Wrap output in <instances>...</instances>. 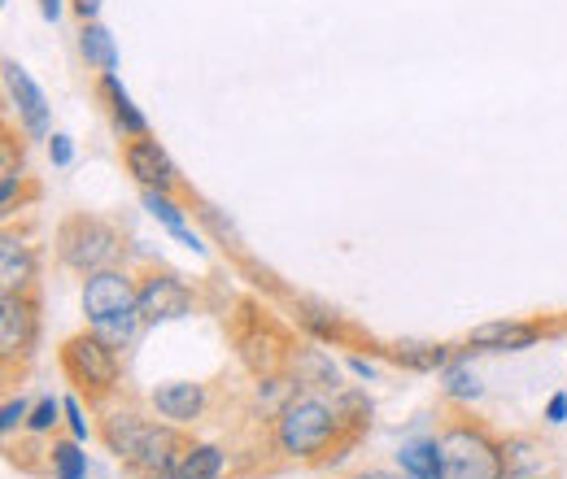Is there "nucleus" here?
Masks as SVG:
<instances>
[{"label": "nucleus", "mask_w": 567, "mask_h": 479, "mask_svg": "<svg viewBox=\"0 0 567 479\" xmlns=\"http://www.w3.org/2000/svg\"><path fill=\"white\" fill-rule=\"evenodd\" d=\"M271 440L288 462H323V458H346L362 431L350 427L341 402H328L319 393H297L276 418H271Z\"/></svg>", "instance_id": "nucleus-1"}, {"label": "nucleus", "mask_w": 567, "mask_h": 479, "mask_svg": "<svg viewBox=\"0 0 567 479\" xmlns=\"http://www.w3.org/2000/svg\"><path fill=\"white\" fill-rule=\"evenodd\" d=\"M101 440H105V449L123 462V471L136 479H148V476H166V471H175V462L184 458V449H188V440H184V431L175 427V423H166V418H148L141 410H105L101 414Z\"/></svg>", "instance_id": "nucleus-2"}, {"label": "nucleus", "mask_w": 567, "mask_h": 479, "mask_svg": "<svg viewBox=\"0 0 567 479\" xmlns=\"http://www.w3.org/2000/svg\"><path fill=\"white\" fill-rule=\"evenodd\" d=\"M441 445V479H502L506 476V449L472 418H450L436 431Z\"/></svg>", "instance_id": "nucleus-3"}, {"label": "nucleus", "mask_w": 567, "mask_h": 479, "mask_svg": "<svg viewBox=\"0 0 567 479\" xmlns=\"http://www.w3.org/2000/svg\"><path fill=\"white\" fill-rule=\"evenodd\" d=\"M53 249H58V262L74 274L105 271V267H118L123 258V231L101 214H71L62 218Z\"/></svg>", "instance_id": "nucleus-4"}, {"label": "nucleus", "mask_w": 567, "mask_h": 479, "mask_svg": "<svg viewBox=\"0 0 567 479\" xmlns=\"http://www.w3.org/2000/svg\"><path fill=\"white\" fill-rule=\"evenodd\" d=\"M58 362H62V375L74 384V393H87V402H110L123 388L118 348L110 341H101L92 327L66 336L62 348H58Z\"/></svg>", "instance_id": "nucleus-5"}, {"label": "nucleus", "mask_w": 567, "mask_h": 479, "mask_svg": "<svg viewBox=\"0 0 567 479\" xmlns=\"http://www.w3.org/2000/svg\"><path fill=\"white\" fill-rule=\"evenodd\" d=\"M141 310V283L136 274L123 271V267H105V271L83 274V314H87V327L114 319V314H132Z\"/></svg>", "instance_id": "nucleus-6"}, {"label": "nucleus", "mask_w": 567, "mask_h": 479, "mask_svg": "<svg viewBox=\"0 0 567 479\" xmlns=\"http://www.w3.org/2000/svg\"><path fill=\"white\" fill-rule=\"evenodd\" d=\"M40 341V305L31 292H0V362L13 371L22 366Z\"/></svg>", "instance_id": "nucleus-7"}, {"label": "nucleus", "mask_w": 567, "mask_h": 479, "mask_svg": "<svg viewBox=\"0 0 567 479\" xmlns=\"http://www.w3.org/2000/svg\"><path fill=\"white\" fill-rule=\"evenodd\" d=\"M4 92L18 110V127L27 139H49L53 123H49V96L40 92V83L27 74V66H18L13 58H4Z\"/></svg>", "instance_id": "nucleus-8"}, {"label": "nucleus", "mask_w": 567, "mask_h": 479, "mask_svg": "<svg viewBox=\"0 0 567 479\" xmlns=\"http://www.w3.org/2000/svg\"><path fill=\"white\" fill-rule=\"evenodd\" d=\"M193 314V288L171 271H148L141 279V319L144 323H175Z\"/></svg>", "instance_id": "nucleus-9"}, {"label": "nucleus", "mask_w": 567, "mask_h": 479, "mask_svg": "<svg viewBox=\"0 0 567 479\" xmlns=\"http://www.w3.org/2000/svg\"><path fill=\"white\" fill-rule=\"evenodd\" d=\"M148 406L157 418L175 423V427H193L206 418V406H210V388L206 384H193V379H166L148 393Z\"/></svg>", "instance_id": "nucleus-10"}, {"label": "nucleus", "mask_w": 567, "mask_h": 479, "mask_svg": "<svg viewBox=\"0 0 567 479\" xmlns=\"http://www.w3.org/2000/svg\"><path fill=\"white\" fill-rule=\"evenodd\" d=\"M123 166H127V175L144 188H153V192H175V162L166 157V148L157 144L153 136H136L123 144Z\"/></svg>", "instance_id": "nucleus-11"}, {"label": "nucleus", "mask_w": 567, "mask_h": 479, "mask_svg": "<svg viewBox=\"0 0 567 479\" xmlns=\"http://www.w3.org/2000/svg\"><path fill=\"white\" fill-rule=\"evenodd\" d=\"M542 336H546V327H542V323L497 319V323H481V327H472L467 348H481V353H519V348H533Z\"/></svg>", "instance_id": "nucleus-12"}, {"label": "nucleus", "mask_w": 567, "mask_h": 479, "mask_svg": "<svg viewBox=\"0 0 567 479\" xmlns=\"http://www.w3.org/2000/svg\"><path fill=\"white\" fill-rule=\"evenodd\" d=\"M96 96L105 101V114H110V123L118 127V136L123 139L148 136V118L136 110V101H132V92L123 87L118 70H114V74H96Z\"/></svg>", "instance_id": "nucleus-13"}, {"label": "nucleus", "mask_w": 567, "mask_h": 479, "mask_svg": "<svg viewBox=\"0 0 567 479\" xmlns=\"http://www.w3.org/2000/svg\"><path fill=\"white\" fill-rule=\"evenodd\" d=\"M35 244L18 231H4L0 236V292H31L35 283Z\"/></svg>", "instance_id": "nucleus-14"}, {"label": "nucleus", "mask_w": 567, "mask_h": 479, "mask_svg": "<svg viewBox=\"0 0 567 479\" xmlns=\"http://www.w3.org/2000/svg\"><path fill=\"white\" fill-rule=\"evenodd\" d=\"M141 201H144V209H148V214H153V218L175 236V240H184V244H188V249H197V253L206 249V244H202V236H197V231H188V222H184V206H179L171 192H153V188H144Z\"/></svg>", "instance_id": "nucleus-15"}, {"label": "nucleus", "mask_w": 567, "mask_h": 479, "mask_svg": "<svg viewBox=\"0 0 567 479\" xmlns=\"http://www.w3.org/2000/svg\"><path fill=\"white\" fill-rule=\"evenodd\" d=\"M398 467H402L406 479H441V445H436V436L406 440L398 449Z\"/></svg>", "instance_id": "nucleus-16"}, {"label": "nucleus", "mask_w": 567, "mask_h": 479, "mask_svg": "<svg viewBox=\"0 0 567 479\" xmlns=\"http://www.w3.org/2000/svg\"><path fill=\"white\" fill-rule=\"evenodd\" d=\"M79 53H83V62L96 70V74H114V70H118L114 35H110L101 22H83V31H79Z\"/></svg>", "instance_id": "nucleus-17"}, {"label": "nucleus", "mask_w": 567, "mask_h": 479, "mask_svg": "<svg viewBox=\"0 0 567 479\" xmlns=\"http://www.w3.org/2000/svg\"><path fill=\"white\" fill-rule=\"evenodd\" d=\"M227 471V454L218 445H197L188 440L184 458L175 462V479H223Z\"/></svg>", "instance_id": "nucleus-18"}, {"label": "nucleus", "mask_w": 567, "mask_h": 479, "mask_svg": "<svg viewBox=\"0 0 567 479\" xmlns=\"http://www.w3.org/2000/svg\"><path fill=\"white\" fill-rule=\"evenodd\" d=\"M49 476L53 479H87V454L83 440H53L49 445Z\"/></svg>", "instance_id": "nucleus-19"}, {"label": "nucleus", "mask_w": 567, "mask_h": 479, "mask_svg": "<svg viewBox=\"0 0 567 479\" xmlns=\"http://www.w3.org/2000/svg\"><path fill=\"white\" fill-rule=\"evenodd\" d=\"M393 362L406 371H445L450 348L445 344H393Z\"/></svg>", "instance_id": "nucleus-20"}, {"label": "nucleus", "mask_w": 567, "mask_h": 479, "mask_svg": "<svg viewBox=\"0 0 567 479\" xmlns=\"http://www.w3.org/2000/svg\"><path fill=\"white\" fill-rule=\"evenodd\" d=\"M297 323L310 332V336H319V341H346V323H341V314H332V310H323V305H297Z\"/></svg>", "instance_id": "nucleus-21"}, {"label": "nucleus", "mask_w": 567, "mask_h": 479, "mask_svg": "<svg viewBox=\"0 0 567 479\" xmlns=\"http://www.w3.org/2000/svg\"><path fill=\"white\" fill-rule=\"evenodd\" d=\"M144 327L141 310H132V314H114V319H105V323H96L92 332L101 336V341H110L114 348H127V344L136 341V332Z\"/></svg>", "instance_id": "nucleus-22"}, {"label": "nucleus", "mask_w": 567, "mask_h": 479, "mask_svg": "<svg viewBox=\"0 0 567 479\" xmlns=\"http://www.w3.org/2000/svg\"><path fill=\"white\" fill-rule=\"evenodd\" d=\"M441 379H445L441 388H445L450 402H476V397H481V384H476V375H472L463 362H450Z\"/></svg>", "instance_id": "nucleus-23"}, {"label": "nucleus", "mask_w": 567, "mask_h": 479, "mask_svg": "<svg viewBox=\"0 0 567 479\" xmlns=\"http://www.w3.org/2000/svg\"><path fill=\"white\" fill-rule=\"evenodd\" d=\"M66 418V406L58 402V397H40L35 406H31V418H27V431L31 436H49V431H58V423Z\"/></svg>", "instance_id": "nucleus-24"}, {"label": "nucleus", "mask_w": 567, "mask_h": 479, "mask_svg": "<svg viewBox=\"0 0 567 479\" xmlns=\"http://www.w3.org/2000/svg\"><path fill=\"white\" fill-rule=\"evenodd\" d=\"M27 418H31V402L9 397V402H4V410H0V436L9 440L13 431H22V427H27Z\"/></svg>", "instance_id": "nucleus-25"}, {"label": "nucleus", "mask_w": 567, "mask_h": 479, "mask_svg": "<svg viewBox=\"0 0 567 479\" xmlns=\"http://www.w3.org/2000/svg\"><path fill=\"white\" fill-rule=\"evenodd\" d=\"M49 162H53L58 170H66L74 162V139L66 136V132H53V136H49Z\"/></svg>", "instance_id": "nucleus-26"}, {"label": "nucleus", "mask_w": 567, "mask_h": 479, "mask_svg": "<svg viewBox=\"0 0 567 479\" xmlns=\"http://www.w3.org/2000/svg\"><path fill=\"white\" fill-rule=\"evenodd\" d=\"M62 406H66V423H71V436H74V440H87V431H92V427H87V418H83V406H79V397H66Z\"/></svg>", "instance_id": "nucleus-27"}, {"label": "nucleus", "mask_w": 567, "mask_h": 479, "mask_svg": "<svg viewBox=\"0 0 567 479\" xmlns=\"http://www.w3.org/2000/svg\"><path fill=\"white\" fill-rule=\"evenodd\" d=\"M546 423H567V393H555L550 402H546Z\"/></svg>", "instance_id": "nucleus-28"}, {"label": "nucleus", "mask_w": 567, "mask_h": 479, "mask_svg": "<svg viewBox=\"0 0 567 479\" xmlns=\"http://www.w3.org/2000/svg\"><path fill=\"white\" fill-rule=\"evenodd\" d=\"M101 4H105V0H74V13H79L83 22H96V13H101Z\"/></svg>", "instance_id": "nucleus-29"}, {"label": "nucleus", "mask_w": 567, "mask_h": 479, "mask_svg": "<svg viewBox=\"0 0 567 479\" xmlns=\"http://www.w3.org/2000/svg\"><path fill=\"white\" fill-rule=\"evenodd\" d=\"M502 479H555L550 471H542V467H511Z\"/></svg>", "instance_id": "nucleus-30"}, {"label": "nucleus", "mask_w": 567, "mask_h": 479, "mask_svg": "<svg viewBox=\"0 0 567 479\" xmlns=\"http://www.w3.org/2000/svg\"><path fill=\"white\" fill-rule=\"evenodd\" d=\"M350 371H354L358 379H375V366L367 357H350Z\"/></svg>", "instance_id": "nucleus-31"}, {"label": "nucleus", "mask_w": 567, "mask_h": 479, "mask_svg": "<svg viewBox=\"0 0 567 479\" xmlns=\"http://www.w3.org/2000/svg\"><path fill=\"white\" fill-rule=\"evenodd\" d=\"M40 13H44L49 22H58V18H62V0H40Z\"/></svg>", "instance_id": "nucleus-32"}, {"label": "nucleus", "mask_w": 567, "mask_h": 479, "mask_svg": "<svg viewBox=\"0 0 567 479\" xmlns=\"http://www.w3.org/2000/svg\"><path fill=\"white\" fill-rule=\"evenodd\" d=\"M354 479H398L393 471H362V476H354Z\"/></svg>", "instance_id": "nucleus-33"}]
</instances>
